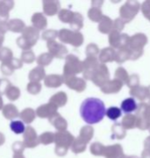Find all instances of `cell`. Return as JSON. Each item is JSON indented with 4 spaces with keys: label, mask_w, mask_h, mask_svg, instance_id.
I'll return each mask as SVG.
<instances>
[{
    "label": "cell",
    "mask_w": 150,
    "mask_h": 158,
    "mask_svg": "<svg viewBox=\"0 0 150 158\" xmlns=\"http://www.w3.org/2000/svg\"><path fill=\"white\" fill-rule=\"evenodd\" d=\"M106 112L103 101L97 98H87L81 103L79 113L84 122L88 124L100 123Z\"/></svg>",
    "instance_id": "6da1fadb"
},
{
    "label": "cell",
    "mask_w": 150,
    "mask_h": 158,
    "mask_svg": "<svg viewBox=\"0 0 150 158\" xmlns=\"http://www.w3.org/2000/svg\"><path fill=\"white\" fill-rule=\"evenodd\" d=\"M74 139H75L74 136L68 131H57L56 133H54V143L56 145L55 147L56 155L60 157L66 156L68 149L71 148V143L73 142Z\"/></svg>",
    "instance_id": "7a4b0ae2"
},
{
    "label": "cell",
    "mask_w": 150,
    "mask_h": 158,
    "mask_svg": "<svg viewBox=\"0 0 150 158\" xmlns=\"http://www.w3.org/2000/svg\"><path fill=\"white\" fill-rule=\"evenodd\" d=\"M22 35L17 38V45L23 51L30 50L37 43L40 34L39 31L33 26L26 27L21 32Z\"/></svg>",
    "instance_id": "3957f363"
},
{
    "label": "cell",
    "mask_w": 150,
    "mask_h": 158,
    "mask_svg": "<svg viewBox=\"0 0 150 158\" xmlns=\"http://www.w3.org/2000/svg\"><path fill=\"white\" fill-rule=\"evenodd\" d=\"M57 36L62 43L71 44L73 47H79L84 42V36L80 32H75L68 29H60Z\"/></svg>",
    "instance_id": "277c9868"
},
{
    "label": "cell",
    "mask_w": 150,
    "mask_h": 158,
    "mask_svg": "<svg viewBox=\"0 0 150 158\" xmlns=\"http://www.w3.org/2000/svg\"><path fill=\"white\" fill-rule=\"evenodd\" d=\"M83 72V62L73 54H67L63 69V76H76Z\"/></svg>",
    "instance_id": "5b68a950"
},
{
    "label": "cell",
    "mask_w": 150,
    "mask_h": 158,
    "mask_svg": "<svg viewBox=\"0 0 150 158\" xmlns=\"http://www.w3.org/2000/svg\"><path fill=\"white\" fill-rule=\"evenodd\" d=\"M62 77H63V82L68 88L77 93H82L85 91L87 83L83 78L78 77L76 76H66V77L62 76Z\"/></svg>",
    "instance_id": "8992f818"
},
{
    "label": "cell",
    "mask_w": 150,
    "mask_h": 158,
    "mask_svg": "<svg viewBox=\"0 0 150 158\" xmlns=\"http://www.w3.org/2000/svg\"><path fill=\"white\" fill-rule=\"evenodd\" d=\"M23 144L27 148H34L40 144L36 130L30 125L27 126L23 132Z\"/></svg>",
    "instance_id": "52a82bcc"
},
{
    "label": "cell",
    "mask_w": 150,
    "mask_h": 158,
    "mask_svg": "<svg viewBox=\"0 0 150 158\" xmlns=\"http://www.w3.org/2000/svg\"><path fill=\"white\" fill-rule=\"evenodd\" d=\"M47 48L49 53L53 58L64 59L67 56L68 53V49L66 48V46H64L62 44L57 43L55 40L47 42Z\"/></svg>",
    "instance_id": "ba28073f"
},
{
    "label": "cell",
    "mask_w": 150,
    "mask_h": 158,
    "mask_svg": "<svg viewBox=\"0 0 150 158\" xmlns=\"http://www.w3.org/2000/svg\"><path fill=\"white\" fill-rule=\"evenodd\" d=\"M83 62V77L91 80L96 70L97 60L94 57H87Z\"/></svg>",
    "instance_id": "9c48e42d"
},
{
    "label": "cell",
    "mask_w": 150,
    "mask_h": 158,
    "mask_svg": "<svg viewBox=\"0 0 150 158\" xmlns=\"http://www.w3.org/2000/svg\"><path fill=\"white\" fill-rule=\"evenodd\" d=\"M43 14L47 16H54L60 11V3L55 0H44L43 1Z\"/></svg>",
    "instance_id": "30bf717a"
},
{
    "label": "cell",
    "mask_w": 150,
    "mask_h": 158,
    "mask_svg": "<svg viewBox=\"0 0 150 158\" xmlns=\"http://www.w3.org/2000/svg\"><path fill=\"white\" fill-rule=\"evenodd\" d=\"M57 108L51 103H47L39 106L36 111V115L40 118H50L51 115L56 114Z\"/></svg>",
    "instance_id": "8fae6325"
},
{
    "label": "cell",
    "mask_w": 150,
    "mask_h": 158,
    "mask_svg": "<svg viewBox=\"0 0 150 158\" xmlns=\"http://www.w3.org/2000/svg\"><path fill=\"white\" fill-rule=\"evenodd\" d=\"M49 122L58 131H66L67 129V121L64 119L62 115L59 113H56L53 115H51L49 118Z\"/></svg>",
    "instance_id": "7c38bea8"
},
{
    "label": "cell",
    "mask_w": 150,
    "mask_h": 158,
    "mask_svg": "<svg viewBox=\"0 0 150 158\" xmlns=\"http://www.w3.org/2000/svg\"><path fill=\"white\" fill-rule=\"evenodd\" d=\"M13 7V1H0V22H8L9 13Z\"/></svg>",
    "instance_id": "4fadbf2b"
},
{
    "label": "cell",
    "mask_w": 150,
    "mask_h": 158,
    "mask_svg": "<svg viewBox=\"0 0 150 158\" xmlns=\"http://www.w3.org/2000/svg\"><path fill=\"white\" fill-rule=\"evenodd\" d=\"M31 22H32V24H33V27L37 29L38 31L45 29L46 27H47V25H48L47 18L42 13H36V14H34L33 16H32V18H31Z\"/></svg>",
    "instance_id": "5bb4252c"
},
{
    "label": "cell",
    "mask_w": 150,
    "mask_h": 158,
    "mask_svg": "<svg viewBox=\"0 0 150 158\" xmlns=\"http://www.w3.org/2000/svg\"><path fill=\"white\" fill-rule=\"evenodd\" d=\"M63 84V77L60 75H48L44 78V85L48 88H57L61 86Z\"/></svg>",
    "instance_id": "9a60e30c"
},
{
    "label": "cell",
    "mask_w": 150,
    "mask_h": 158,
    "mask_svg": "<svg viewBox=\"0 0 150 158\" xmlns=\"http://www.w3.org/2000/svg\"><path fill=\"white\" fill-rule=\"evenodd\" d=\"M2 113H3V115L8 120H13L16 117H19V115H20V112H19L17 107L11 103L6 104L3 107Z\"/></svg>",
    "instance_id": "2e32d148"
},
{
    "label": "cell",
    "mask_w": 150,
    "mask_h": 158,
    "mask_svg": "<svg viewBox=\"0 0 150 158\" xmlns=\"http://www.w3.org/2000/svg\"><path fill=\"white\" fill-rule=\"evenodd\" d=\"M45 70L43 67L37 66L36 68H34L29 74V79L30 82H37L40 83V81H42L45 78Z\"/></svg>",
    "instance_id": "e0dca14e"
},
{
    "label": "cell",
    "mask_w": 150,
    "mask_h": 158,
    "mask_svg": "<svg viewBox=\"0 0 150 158\" xmlns=\"http://www.w3.org/2000/svg\"><path fill=\"white\" fill-rule=\"evenodd\" d=\"M67 95L64 92H58L50 98V103L53 104L57 108H62L67 103Z\"/></svg>",
    "instance_id": "ac0fdd59"
},
{
    "label": "cell",
    "mask_w": 150,
    "mask_h": 158,
    "mask_svg": "<svg viewBox=\"0 0 150 158\" xmlns=\"http://www.w3.org/2000/svg\"><path fill=\"white\" fill-rule=\"evenodd\" d=\"M19 117L21 118L22 122L26 124H30L35 121L36 117V111L31 108H27L23 109L20 113Z\"/></svg>",
    "instance_id": "d6986e66"
},
{
    "label": "cell",
    "mask_w": 150,
    "mask_h": 158,
    "mask_svg": "<svg viewBox=\"0 0 150 158\" xmlns=\"http://www.w3.org/2000/svg\"><path fill=\"white\" fill-rule=\"evenodd\" d=\"M8 30L14 33H21L23 29L26 28L25 22L20 19H13L8 22Z\"/></svg>",
    "instance_id": "ffe728a7"
},
{
    "label": "cell",
    "mask_w": 150,
    "mask_h": 158,
    "mask_svg": "<svg viewBox=\"0 0 150 158\" xmlns=\"http://www.w3.org/2000/svg\"><path fill=\"white\" fill-rule=\"evenodd\" d=\"M120 109H121V111L126 113V114L135 111L137 109V103H136L135 100L133 98H127V99L124 100L122 101Z\"/></svg>",
    "instance_id": "44dd1931"
},
{
    "label": "cell",
    "mask_w": 150,
    "mask_h": 158,
    "mask_svg": "<svg viewBox=\"0 0 150 158\" xmlns=\"http://www.w3.org/2000/svg\"><path fill=\"white\" fill-rule=\"evenodd\" d=\"M94 136V129L90 125H85L79 131V138L86 144L90 142Z\"/></svg>",
    "instance_id": "7402d4cb"
},
{
    "label": "cell",
    "mask_w": 150,
    "mask_h": 158,
    "mask_svg": "<svg viewBox=\"0 0 150 158\" xmlns=\"http://www.w3.org/2000/svg\"><path fill=\"white\" fill-rule=\"evenodd\" d=\"M71 30L75 31V32H79V30L83 28V16L79 13H75L74 12V16L73 19L70 23Z\"/></svg>",
    "instance_id": "603a6c76"
},
{
    "label": "cell",
    "mask_w": 150,
    "mask_h": 158,
    "mask_svg": "<svg viewBox=\"0 0 150 158\" xmlns=\"http://www.w3.org/2000/svg\"><path fill=\"white\" fill-rule=\"evenodd\" d=\"M122 149L119 145L110 146L104 148L103 156L106 158H117L121 154Z\"/></svg>",
    "instance_id": "cb8c5ba5"
},
{
    "label": "cell",
    "mask_w": 150,
    "mask_h": 158,
    "mask_svg": "<svg viewBox=\"0 0 150 158\" xmlns=\"http://www.w3.org/2000/svg\"><path fill=\"white\" fill-rule=\"evenodd\" d=\"M70 148L72 151V153H74L76 155L77 154H81V153H83L84 151L86 150L87 144L83 140H81L78 137V138L74 139V140L71 143V146Z\"/></svg>",
    "instance_id": "d4e9b609"
},
{
    "label": "cell",
    "mask_w": 150,
    "mask_h": 158,
    "mask_svg": "<svg viewBox=\"0 0 150 158\" xmlns=\"http://www.w3.org/2000/svg\"><path fill=\"white\" fill-rule=\"evenodd\" d=\"M5 94H6V96L7 97V99L9 101H15L20 98V96H21V91H20V89L17 86H14V85H11L6 90Z\"/></svg>",
    "instance_id": "484cf974"
},
{
    "label": "cell",
    "mask_w": 150,
    "mask_h": 158,
    "mask_svg": "<svg viewBox=\"0 0 150 158\" xmlns=\"http://www.w3.org/2000/svg\"><path fill=\"white\" fill-rule=\"evenodd\" d=\"M57 15H58V19L61 22L70 24L72 21V19H73L74 12H72L71 10H68V9H61Z\"/></svg>",
    "instance_id": "4316f807"
},
{
    "label": "cell",
    "mask_w": 150,
    "mask_h": 158,
    "mask_svg": "<svg viewBox=\"0 0 150 158\" xmlns=\"http://www.w3.org/2000/svg\"><path fill=\"white\" fill-rule=\"evenodd\" d=\"M53 60V57L50 55L49 52H43L41 53L37 59H36V62L38 66L40 67H45V66H48L50 65Z\"/></svg>",
    "instance_id": "83f0119b"
},
{
    "label": "cell",
    "mask_w": 150,
    "mask_h": 158,
    "mask_svg": "<svg viewBox=\"0 0 150 158\" xmlns=\"http://www.w3.org/2000/svg\"><path fill=\"white\" fill-rule=\"evenodd\" d=\"M105 115H107V117L109 119L112 120V121H116L122 115L121 109L117 107H110L106 110Z\"/></svg>",
    "instance_id": "f1b7e54d"
},
{
    "label": "cell",
    "mask_w": 150,
    "mask_h": 158,
    "mask_svg": "<svg viewBox=\"0 0 150 158\" xmlns=\"http://www.w3.org/2000/svg\"><path fill=\"white\" fill-rule=\"evenodd\" d=\"M10 129L12 130L15 134H22L25 131V124L22 121L13 120L10 123Z\"/></svg>",
    "instance_id": "f546056e"
},
{
    "label": "cell",
    "mask_w": 150,
    "mask_h": 158,
    "mask_svg": "<svg viewBox=\"0 0 150 158\" xmlns=\"http://www.w3.org/2000/svg\"><path fill=\"white\" fill-rule=\"evenodd\" d=\"M0 70L2 72V74L5 75V76H11V75H13L15 69L13 63H12V60H7V61H5V62H2L1 66H0Z\"/></svg>",
    "instance_id": "4dcf8cb0"
},
{
    "label": "cell",
    "mask_w": 150,
    "mask_h": 158,
    "mask_svg": "<svg viewBox=\"0 0 150 158\" xmlns=\"http://www.w3.org/2000/svg\"><path fill=\"white\" fill-rule=\"evenodd\" d=\"M39 142L43 145H50L54 142V133L51 131H45L38 137Z\"/></svg>",
    "instance_id": "1f68e13d"
},
{
    "label": "cell",
    "mask_w": 150,
    "mask_h": 158,
    "mask_svg": "<svg viewBox=\"0 0 150 158\" xmlns=\"http://www.w3.org/2000/svg\"><path fill=\"white\" fill-rule=\"evenodd\" d=\"M36 55H35L34 52L31 50L24 51L21 53V60L22 62L27 63V64L33 63L36 60Z\"/></svg>",
    "instance_id": "d6a6232c"
},
{
    "label": "cell",
    "mask_w": 150,
    "mask_h": 158,
    "mask_svg": "<svg viewBox=\"0 0 150 158\" xmlns=\"http://www.w3.org/2000/svg\"><path fill=\"white\" fill-rule=\"evenodd\" d=\"M13 58V51L8 47H1L0 48V61L5 62L10 60Z\"/></svg>",
    "instance_id": "836d02e7"
},
{
    "label": "cell",
    "mask_w": 150,
    "mask_h": 158,
    "mask_svg": "<svg viewBox=\"0 0 150 158\" xmlns=\"http://www.w3.org/2000/svg\"><path fill=\"white\" fill-rule=\"evenodd\" d=\"M42 90V85L41 83L37 82H29L27 85V91L28 93L32 95H36L38 94Z\"/></svg>",
    "instance_id": "e575fe53"
},
{
    "label": "cell",
    "mask_w": 150,
    "mask_h": 158,
    "mask_svg": "<svg viewBox=\"0 0 150 158\" xmlns=\"http://www.w3.org/2000/svg\"><path fill=\"white\" fill-rule=\"evenodd\" d=\"M58 36V31L55 29H47L44 32H43L42 38L43 40L49 42V41H54Z\"/></svg>",
    "instance_id": "d590c367"
},
{
    "label": "cell",
    "mask_w": 150,
    "mask_h": 158,
    "mask_svg": "<svg viewBox=\"0 0 150 158\" xmlns=\"http://www.w3.org/2000/svg\"><path fill=\"white\" fill-rule=\"evenodd\" d=\"M104 147L99 142H94L90 146V152L94 156H103Z\"/></svg>",
    "instance_id": "8d00e7d4"
},
{
    "label": "cell",
    "mask_w": 150,
    "mask_h": 158,
    "mask_svg": "<svg viewBox=\"0 0 150 158\" xmlns=\"http://www.w3.org/2000/svg\"><path fill=\"white\" fill-rule=\"evenodd\" d=\"M87 15H88V17H89V19L91 21H93V22H98L100 20L101 15H101V11L95 9V8H91V9H89Z\"/></svg>",
    "instance_id": "74e56055"
},
{
    "label": "cell",
    "mask_w": 150,
    "mask_h": 158,
    "mask_svg": "<svg viewBox=\"0 0 150 158\" xmlns=\"http://www.w3.org/2000/svg\"><path fill=\"white\" fill-rule=\"evenodd\" d=\"M98 52V48L94 44H89L86 48V53L88 57H94Z\"/></svg>",
    "instance_id": "f35d334b"
},
{
    "label": "cell",
    "mask_w": 150,
    "mask_h": 158,
    "mask_svg": "<svg viewBox=\"0 0 150 158\" xmlns=\"http://www.w3.org/2000/svg\"><path fill=\"white\" fill-rule=\"evenodd\" d=\"M12 148H13V153H15V154H23V152H24L26 148H25V146H24L22 141H16V142L13 144Z\"/></svg>",
    "instance_id": "ab89813d"
},
{
    "label": "cell",
    "mask_w": 150,
    "mask_h": 158,
    "mask_svg": "<svg viewBox=\"0 0 150 158\" xmlns=\"http://www.w3.org/2000/svg\"><path fill=\"white\" fill-rule=\"evenodd\" d=\"M11 85H12L11 82H10L9 80H7V79H1V83H0V94H5L6 90Z\"/></svg>",
    "instance_id": "60d3db41"
},
{
    "label": "cell",
    "mask_w": 150,
    "mask_h": 158,
    "mask_svg": "<svg viewBox=\"0 0 150 158\" xmlns=\"http://www.w3.org/2000/svg\"><path fill=\"white\" fill-rule=\"evenodd\" d=\"M12 63L15 69H21L22 66H23V62H22L20 59H17V58H13V59H12Z\"/></svg>",
    "instance_id": "b9f144b4"
},
{
    "label": "cell",
    "mask_w": 150,
    "mask_h": 158,
    "mask_svg": "<svg viewBox=\"0 0 150 158\" xmlns=\"http://www.w3.org/2000/svg\"><path fill=\"white\" fill-rule=\"evenodd\" d=\"M8 22H0V32L6 34L8 31Z\"/></svg>",
    "instance_id": "7bdbcfd3"
},
{
    "label": "cell",
    "mask_w": 150,
    "mask_h": 158,
    "mask_svg": "<svg viewBox=\"0 0 150 158\" xmlns=\"http://www.w3.org/2000/svg\"><path fill=\"white\" fill-rule=\"evenodd\" d=\"M5 142H6V137L2 132H0V146L4 145Z\"/></svg>",
    "instance_id": "ee69618b"
},
{
    "label": "cell",
    "mask_w": 150,
    "mask_h": 158,
    "mask_svg": "<svg viewBox=\"0 0 150 158\" xmlns=\"http://www.w3.org/2000/svg\"><path fill=\"white\" fill-rule=\"evenodd\" d=\"M4 41H5V34H3V33L0 32V48L3 47Z\"/></svg>",
    "instance_id": "f6af8a7d"
},
{
    "label": "cell",
    "mask_w": 150,
    "mask_h": 158,
    "mask_svg": "<svg viewBox=\"0 0 150 158\" xmlns=\"http://www.w3.org/2000/svg\"><path fill=\"white\" fill-rule=\"evenodd\" d=\"M13 158H25V156H23V154H13Z\"/></svg>",
    "instance_id": "bcb514c9"
},
{
    "label": "cell",
    "mask_w": 150,
    "mask_h": 158,
    "mask_svg": "<svg viewBox=\"0 0 150 158\" xmlns=\"http://www.w3.org/2000/svg\"><path fill=\"white\" fill-rule=\"evenodd\" d=\"M4 107V102H3V99H2V94H0V110Z\"/></svg>",
    "instance_id": "7dc6e473"
},
{
    "label": "cell",
    "mask_w": 150,
    "mask_h": 158,
    "mask_svg": "<svg viewBox=\"0 0 150 158\" xmlns=\"http://www.w3.org/2000/svg\"><path fill=\"white\" fill-rule=\"evenodd\" d=\"M0 83H1V79H0Z\"/></svg>",
    "instance_id": "c3c4849f"
}]
</instances>
